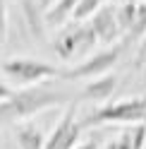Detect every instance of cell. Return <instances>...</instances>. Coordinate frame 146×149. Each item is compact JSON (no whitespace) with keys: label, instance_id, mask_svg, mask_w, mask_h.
I'll return each instance as SVG.
<instances>
[{"label":"cell","instance_id":"e0dca14e","mask_svg":"<svg viewBox=\"0 0 146 149\" xmlns=\"http://www.w3.org/2000/svg\"><path fill=\"white\" fill-rule=\"evenodd\" d=\"M144 60H146V39L139 43V51H136V55H134V65L139 68V65H144Z\"/></svg>","mask_w":146,"mask_h":149},{"label":"cell","instance_id":"277c9868","mask_svg":"<svg viewBox=\"0 0 146 149\" xmlns=\"http://www.w3.org/2000/svg\"><path fill=\"white\" fill-rule=\"evenodd\" d=\"M96 43H98V36L94 26L89 22H77L58 34V39L53 41V51L58 53L60 60H72L77 55H84L91 48H96Z\"/></svg>","mask_w":146,"mask_h":149},{"label":"cell","instance_id":"d6986e66","mask_svg":"<svg viewBox=\"0 0 146 149\" xmlns=\"http://www.w3.org/2000/svg\"><path fill=\"white\" fill-rule=\"evenodd\" d=\"M55 3H58V0H39V5L43 7V10H50V7L55 5Z\"/></svg>","mask_w":146,"mask_h":149},{"label":"cell","instance_id":"52a82bcc","mask_svg":"<svg viewBox=\"0 0 146 149\" xmlns=\"http://www.w3.org/2000/svg\"><path fill=\"white\" fill-rule=\"evenodd\" d=\"M89 24L94 26V31L98 36V43L115 46V43L122 41V29H120V22H117L115 5H103L101 10L89 19Z\"/></svg>","mask_w":146,"mask_h":149},{"label":"cell","instance_id":"7402d4cb","mask_svg":"<svg viewBox=\"0 0 146 149\" xmlns=\"http://www.w3.org/2000/svg\"><path fill=\"white\" fill-rule=\"evenodd\" d=\"M136 3H146V0H136Z\"/></svg>","mask_w":146,"mask_h":149},{"label":"cell","instance_id":"9c48e42d","mask_svg":"<svg viewBox=\"0 0 146 149\" xmlns=\"http://www.w3.org/2000/svg\"><path fill=\"white\" fill-rule=\"evenodd\" d=\"M17 144L19 149H43L45 147V137L43 130L36 125V123H29V120H22V123H17Z\"/></svg>","mask_w":146,"mask_h":149},{"label":"cell","instance_id":"8992f818","mask_svg":"<svg viewBox=\"0 0 146 149\" xmlns=\"http://www.w3.org/2000/svg\"><path fill=\"white\" fill-rule=\"evenodd\" d=\"M79 135H81V125L77 120V108L70 106L65 116L58 120V125L53 127V132L48 135L43 149H74L79 144Z\"/></svg>","mask_w":146,"mask_h":149},{"label":"cell","instance_id":"ffe728a7","mask_svg":"<svg viewBox=\"0 0 146 149\" xmlns=\"http://www.w3.org/2000/svg\"><path fill=\"white\" fill-rule=\"evenodd\" d=\"M105 5H125V3H134V0H103Z\"/></svg>","mask_w":146,"mask_h":149},{"label":"cell","instance_id":"9a60e30c","mask_svg":"<svg viewBox=\"0 0 146 149\" xmlns=\"http://www.w3.org/2000/svg\"><path fill=\"white\" fill-rule=\"evenodd\" d=\"M7 34V0H0V41Z\"/></svg>","mask_w":146,"mask_h":149},{"label":"cell","instance_id":"ba28073f","mask_svg":"<svg viewBox=\"0 0 146 149\" xmlns=\"http://www.w3.org/2000/svg\"><path fill=\"white\" fill-rule=\"evenodd\" d=\"M117 89V74L108 72L103 77H96L91 79L89 84L81 89V94L77 99H84V101H96V104H101V101H108Z\"/></svg>","mask_w":146,"mask_h":149},{"label":"cell","instance_id":"44dd1931","mask_svg":"<svg viewBox=\"0 0 146 149\" xmlns=\"http://www.w3.org/2000/svg\"><path fill=\"white\" fill-rule=\"evenodd\" d=\"M105 149H117V142H115V139H113V142H108V144H105Z\"/></svg>","mask_w":146,"mask_h":149},{"label":"cell","instance_id":"4fadbf2b","mask_svg":"<svg viewBox=\"0 0 146 149\" xmlns=\"http://www.w3.org/2000/svg\"><path fill=\"white\" fill-rule=\"evenodd\" d=\"M117 10V22H120V29H122V39L127 36V31L132 29V22L136 17V0L134 3H125V5H115Z\"/></svg>","mask_w":146,"mask_h":149},{"label":"cell","instance_id":"5bb4252c","mask_svg":"<svg viewBox=\"0 0 146 149\" xmlns=\"http://www.w3.org/2000/svg\"><path fill=\"white\" fill-rule=\"evenodd\" d=\"M103 5H105L103 0H79L77 10H74V15H72V19H74V22H86V19H91V17L101 10Z\"/></svg>","mask_w":146,"mask_h":149},{"label":"cell","instance_id":"2e32d148","mask_svg":"<svg viewBox=\"0 0 146 149\" xmlns=\"http://www.w3.org/2000/svg\"><path fill=\"white\" fill-rule=\"evenodd\" d=\"M98 144H101V135H91L86 142H81V144H77L74 149H98Z\"/></svg>","mask_w":146,"mask_h":149},{"label":"cell","instance_id":"5b68a950","mask_svg":"<svg viewBox=\"0 0 146 149\" xmlns=\"http://www.w3.org/2000/svg\"><path fill=\"white\" fill-rule=\"evenodd\" d=\"M127 43L120 41L115 46H108V48L98 51L96 55H91V58H86L84 63H79L77 68H67L62 70V77L65 79H96V77H103V74H108L115 63L120 60V55L125 53Z\"/></svg>","mask_w":146,"mask_h":149},{"label":"cell","instance_id":"7c38bea8","mask_svg":"<svg viewBox=\"0 0 146 149\" xmlns=\"http://www.w3.org/2000/svg\"><path fill=\"white\" fill-rule=\"evenodd\" d=\"M79 0H58L50 10H45V24L48 26H62L72 15H74Z\"/></svg>","mask_w":146,"mask_h":149},{"label":"cell","instance_id":"3957f363","mask_svg":"<svg viewBox=\"0 0 146 149\" xmlns=\"http://www.w3.org/2000/svg\"><path fill=\"white\" fill-rule=\"evenodd\" d=\"M3 74L10 82L19 87H29V84H41L45 79H53V77H62V70L55 68L50 63H43V60H34V58H12V60H5L0 65Z\"/></svg>","mask_w":146,"mask_h":149},{"label":"cell","instance_id":"7a4b0ae2","mask_svg":"<svg viewBox=\"0 0 146 149\" xmlns=\"http://www.w3.org/2000/svg\"><path fill=\"white\" fill-rule=\"evenodd\" d=\"M113 123H125V125L146 123V96L122 99V101H113V104L98 106L96 111H91L79 125H81V130H86V127L113 125Z\"/></svg>","mask_w":146,"mask_h":149},{"label":"cell","instance_id":"8fae6325","mask_svg":"<svg viewBox=\"0 0 146 149\" xmlns=\"http://www.w3.org/2000/svg\"><path fill=\"white\" fill-rule=\"evenodd\" d=\"M117 149H144L146 147V123L129 125L115 137Z\"/></svg>","mask_w":146,"mask_h":149},{"label":"cell","instance_id":"30bf717a","mask_svg":"<svg viewBox=\"0 0 146 149\" xmlns=\"http://www.w3.org/2000/svg\"><path fill=\"white\" fill-rule=\"evenodd\" d=\"M24 19L29 26V34L34 39H43V24H45V10L39 5V0H24L22 3Z\"/></svg>","mask_w":146,"mask_h":149},{"label":"cell","instance_id":"ac0fdd59","mask_svg":"<svg viewBox=\"0 0 146 149\" xmlns=\"http://www.w3.org/2000/svg\"><path fill=\"white\" fill-rule=\"evenodd\" d=\"M12 94H14V91H12L10 87H7L5 82H0V101H7V99H10Z\"/></svg>","mask_w":146,"mask_h":149},{"label":"cell","instance_id":"6da1fadb","mask_svg":"<svg viewBox=\"0 0 146 149\" xmlns=\"http://www.w3.org/2000/svg\"><path fill=\"white\" fill-rule=\"evenodd\" d=\"M67 101H72V91L60 89V87L39 84V87L19 89L7 101H0V127L29 120L31 116L41 113V111L53 108V106H62Z\"/></svg>","mask_w":146,"mask_h":149}]
</instances>
